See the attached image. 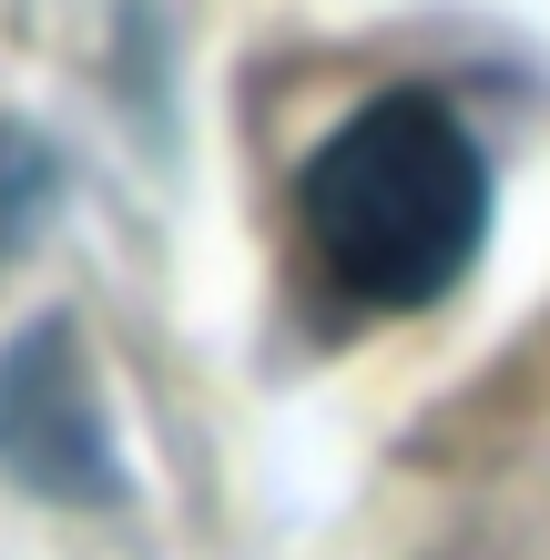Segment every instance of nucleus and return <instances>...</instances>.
Masks as SVG:
<instances>
[{"label":"nucleus","instance_id":"f257e3e1","mask_svg":"<svg viewBox=\"0 0 550 560\" xmlns=\"http://www.w3.org/2000/svg\"><path fill=\"white\" fill-rule=\"evenodd\" d=\"M296 214L347 306L418 316L490 245V163L438 92H377L316 143Z\"/></svg>","mask_w":550,"mask_h":560},{"label":"nucleus","instance_id":"f03ea898","mask_svg":"<svg viewBox=\"0 0 550 560\" xmlns=\"http://www.w3.org/2000/svg\"><path fill=\"white\" fill-rule=\"evenodd\" d=\"M0 469L21 489H42V500H122L113 418L92 398L82 337L61 316L0 357Z\"/></svg>","mask_w":550,"mask_h":560},{"label":"nucleus","instance_id":"7ed1b4c3","mask_svg":"<svg viewBox=\"0 0 550 560\" xmlns=\"http://www.w3.org/2000/svg\"><path fill=\"white\" fill-rule=\"evenodd\" d=\"M61 205V163L42 133H21V122H0V255H21L31 235L51 224Z\"/></svg>","mask_w":550,"mask_h":560}]
</instances>
